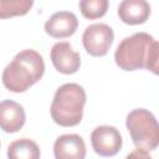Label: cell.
<instances>
[{
  "label": "cell",
  "mask_w": 159,
  "mask_h": 159,
  "mask_svg": "<svg viewBox=\"0 0 159 159\" xmlns=\"http://www.w3.org/2000/svg\"><path fill=\"white\" fill-rule=\"evenodd\" d=\"M35 0H0V19L26 15L34 6Z\"/></svg>",
  "instance_id": "obj_13"
},
{
  "label": "cell",
  "mask_w": 159,
  "mask_h": 159,
  "mask_svg": "<svg viewBox=\"0 0 159 159\" xmlns=\"http://www.w3.org/2000/svg\"><path fill=\"white\" fill-rule=\"evenodd\" d=\"M86 91L78 83H65L57 88L50 113L53 122L61 127H75L83 117Z\"/></svg>",
  "instance_id": "obj_3"
},
{
  "label": "cell",
  "mask_w": 159,
  "mask_h": 159,
  "mask_svg": "<svg viewBox=\"0 0 159 159\" xmlns=\"http://www.w3.org/2000/svg\"><path fill=\"white\" fill-rule=\"evenodd\" d=\"M125 127L134 147L145 154L157 149L159 144V125L152 112L144 108L133 109L128 113Z\"/></svg>",
  "instance_id": "obj_4"
},
{
  "label": "cell",
  "mask_w": 159,
  "mask_h": 159,
  "mask_svg": "<svg viewBox=\"0 0 159 159\" xmlns=\"http://www.w3.org/2000/svg\"><path fill=\"white\" fill-rule=\"evenodd\" d=\"M109 7V0H80V10L83 17L96 20L103 17Z\"/></svg>",
  "instance_id": "obj_14"
},
{
  "label": "cell",
  "mask_w": 159,
  "mask_h": 159,
  "mask_svg": "<svg viewBox=\"0 0 159 159\" xmlns=\"http://www.w3.org/2000/svg\"><path fill=\"white\" fill-rule=\"evenodd\" d=\"M114 32L107 24H92L86 27L82 35V43L86 52L93 57L106 56L113 43Z\"/></svg>",
  "instance_id": "obj_5"
},
{
  "label": "cell",
  "mask_w": 159,
  "mask_h": 159,
  "mask_svg": "<svg viewBox=\"0 0 159 159\" xmlns=\"http://www.w3.org/2000/svg\"><path fill=\"white\" fill-rule=\"evenodd\" d=\"M45 73L42 56L31 48L16 53L12 61L2 71V84L14 93H22L39 82Z\"/></svg>",
  "instance_id": "obj_2"
},
{
  "label": "cell",
  "mask_w": 159,
  "mask_h": 159,
  "mask_svg": "<svg viewBox=\"0 0 159 159\" xmlns=\"http://www.w3.org/2000/svg\"><path fill=\"white\" fill-rule=\"evenodd\" d=\"M118 16L127 25H142L150 16V5L147 0H122Z\"/></svg>",
  "instance_id": "obj_11"
},
{
  "label": "cell",
  "mask_w": 159,
  "mask_h": 159,
  "mask_svg": "<svg viewBox=\"0 0 159 159\" xmlns=\"http://www.w3.org/2000/svg\"><path fill=\"white\" fill-rule=\"evenodd\" d=\"M50 58L53 67L63 75H73L80 70L81 66L80 53L73 51L71 43L66 41L56 42L52 46Z\"/></svg>",
  "instance_id": "obj_7"
},
{
  "label": "cell",
  "mask_w": 159,
  "mask_h": 159,
  "mask_svg": "<svg viewBox=\"0 0 159 159\" xmlns=\"http://www.w3.org/2000/svg\"><path fill=\"white\" fill-rule=\"evenodd\" d=\"M78 27L77 16L70 11H58L51 15L45 22V32L55 39H66L72 36Z\"/></svg>",
  "instance_id": "obj_8"
},
{
  "label": "cell",
  "mask_w": 159,
  "mask_h": 159,
  "mask_svg": "<svg viewBox=\"0 0 159 159\" xmlns=\"http://www.w3.org/2000/svg\"><path fill=\"white\" fill-rule=\"evenodd\" d=\"M26 120L25 109L15 101L5 99L0 102V129L5 133L19 132Z\"/></svg>",
  "instance_id": "obj_9"
},
{
  "label": "cell",
  "mask_w": 159,
  "mask_h": 159,
  "mask_svg": "<svg viewBox=\"0 0 159 159\" xmlns=\"http://www.w3.org/2000/svg\"><path fill=\"white\" fill-rule=\"evenodd\" d=\"M56 159H83L86 157V144L78 134H62L53 144Z\"/></svg>",
  "instance_id": "obj_10"
},
{
  "label": "cell",
  "mask_w": 159,
  "mask_h": 159,
  "mask_svg": "<svg viewBox=\"0 0 159 159\" xmlns=\"http://www.w3.org/2000/svg\"><path fill=\"white\" fill-rule=\"evenodd\" d=\"M157 40L147 32H135L123 39L114 52V61L123 71H137L147 68L158 75Z\"/></svg>",
  "instance_id": "obj_1"
},
{
  "label": "cell",
  "mask_w": 159,
  "mask_h": 159,
  "mask_svg": "<svg viewBox=\"0 0 159 159\" xmlns=\"http://www.w3.org/2000/svg\"><path fill=\"white\" fill-rule=\"evenodd\" d=\"M91 144L98 155L113 157L122 149L123 139L116 127L99 125L91 133Z\"/></svg>",
  "instance_id": "obj_6"
},
{
  "label": "cell",
  "mask_w": 159,
  "mask_h": 159,
  "mask_svg": "<svg viewBox=\"0 0 159 159\" xmlns=\"http://www.w3.org/2000/svg\"><path fill=\"white\" fill-rule=\"evenodd\" d=\"M7 157L10 159H39V145L27 138H21L10 143L7 147Z\"/></svg>",
  "instance_id": "obj_12"
}]
</instances>
